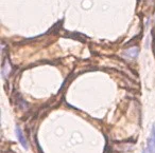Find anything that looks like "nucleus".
Instances as JSON below:
<instances>
[{"label":"nucleus","mask_w":155,"mask_h":153,"mask_svg":"<svg viewBox=\"0 0 155 153\" xmlns=\"http://www.w3.org/2000/svg\"><path fill=\"white\" fill-rule=\"evenodd\" d=\"M142 153H149V152H148V151H147V150H144V151H143V152H142Z\"/></svg>","instance_id":"nucleus-4"},{"label":"nucleus","mask_w":155,"mask_h":153,"mask_svg":"<svg viewBox=\"0 0 155 153\" xmlns=\"http://www.w3.org/2000/svg\"><path fill=\"white\" fill-rule=\"evenodd\" d=\"M137 53H138L137 48H133V49L127 50V51L124 53V55L129 56V57H133L134 58V57H136V56H137Z\"/></svg>","instance_id":"nucleus-3"},{"label":"nucleus","mask_w":155,"mask_h":153,"mask_svg":"<svg viewBox=\"0 0 155 153\" xmlns=\"http://www.w3.org/2000/svg\"><path fill=\"white\" fill-rule=\"evenodd\" d=\"M148 150L151 153H155V125L152 128V132H151V136L148 139Z\"/></svg>","instance_id":"nucleus-1"},{"label":"nucleus","mask_w":155,"mask_h":153,"mask_svg":"<svg viewBox=\"0 0 155 153\" xmlns=\"http://www.w3.org/2000/svg\"><path fill=\"white\" fill-rule=\"evenodd\" d=\"M16 135H17V138H18V140L20 142V144L22 145V147L24 148H28V144H27V139H26V137H25V135H24V133H22V131H21V129H20L18 126H16Z\"/></svg>","instance_id":"nucleus-2"}]
</instances>
